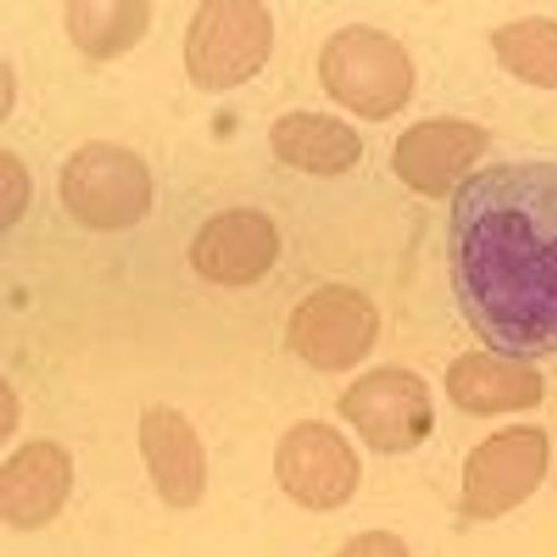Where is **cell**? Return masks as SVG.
Returning a JSON list of instances; mask_svg holds the SVG:
<instances>
[{"mask_svg": "<svg viewBox=\"0 0 557 557\" xmlns=\"http://www.w3.org/2000/svg\"><path fill=\"white\" fill-rule=\"evenodd\" d=\"M275 467L286 494L312 510L339 506L358 481L355 453L336 431L318 422L297 425L283 436Z\"/></svg>", "mask_w": 557, "mask_h": 557, "instance_id": "ba28073f", "label": "cell"}, {"mask_svg": "<svg viewBox=\"0 0 557 557\" xmlns=\"http://www.w3.org/2000/svg\"><path fill=\"white\" fill-rule=\"evenodd\" d=\"M278 235L270 218L253 208L226 209L208 219L190 248L194 271L226 287L251 285L271 270Z\"/></svg>", "mask_w": 557, "mask_h": 557, "instance_id": "9c48e42d", "label": "cell"}, {"mask_svg": "<svg viewBox=\"0 0 557 557\" xmlns=\"http://www.w3.org/2000/svg\"><path fill=\"white\" fill-rule=\"evenodd\" d=\"M342 411L368 444L383 451L411 449L432 425L424 383L401 370L362 377L343 399Z\"/></svg>", "mask_w": 557, "mask_h": 557, "instance_id": "8992f818", "label": "cell"}, {"mask_svg": "<svg viewBox=\"0 0 557 557\" xmlns=\"http://www.w3.org/2000/svg\"><path fill=\"white\" fill-rule=\"evenodd\" d=\"M59 193L69 215L94 231L137 225L153 201L146 162L132 149L108 141L78 148L64 163Z\"/></svg>", "mask_w": 557, "mask_h": 557, "instance_id": "7a4b0ae2", "label": "cell"}, {"mask_svg": "<svg viewBox=\"0 0 557 557\" xmlns=\"http://www.w3.org/2000/svg\"><path fill=\"white\" fill-rule=\"evenodd\" d=\"M270 138L283 162L317 174L346 171L361 152L360 139L351 128L317 113L286 114L273 124Z\"/></svg>", "mask_w": 557, "mask_h": 557, "instance_id": "4fadbf2b", "label": "cell"}, {"mask_svg": "<svg viewBox=\"0 0 557 557\" xmlns=\"http://www.w3.org/2000/svg\"><path fill=\"white\" fill-rule=\"evenodd\" d=\"M486 139V134L472 124H418L397 144L396 171L416 190L441 196L480 157Z\"/></svg>", "mask_w": 557, "mask_h": 557, "instance_id": "7c38bea8", "label": "cell"}, {"mask_svg": "<svg viewBox=\"0 0 557 557\" xmlns=\"http://www.w3.org/2000/svg\"><path fill=\"white\" fill-rule=\"evenodd\" d=\"M72 485L69 453L57 442L34 441L0 471V515L13 529H38L63 509Z\"/></svg>", "mask_w": 557, "mask_h": 557, "instance_id": "8fae6325", "label": "cell"}, {"mask_svg": "<svg viewBox=\"0 0 557 557\" xmlns=\"http://www.w3.org/2000/svg\"><path fill=\"white\" fill-rule=\"evenodd\" d=\"M272 42V17L265 4L251 0L203 2L184 38L188 76L206 91L240 86L267 63Z\"/></svg>", "mask_w": 557, "mask_h": 557, "instance_id": "3957f363", "label": "cell"}, {"mask_svg": "<svg viewBox=\"0 0 557 557\" xmlns=\"http://www.w3.org/2000/svg\"><path fill=\"white\" fill-rule=\"evenodd\" d=\"M502 61L517 76L544 87H557V24L530 18L495 34Z\"/></svg>", "mask_w": 557, "mask_h": 557, "instance_id": "2e32d148", "label": "cell"}, {"mask_svg": "<svg viewBox=\"0 0 557 557\" xmlns=\"http://www.w3.org/2000/svg\"><path fill=\"white\" fill-rule=\"evenodd\" d=\"M457 292L472 325L511 356L557 348V165L505 163L462 184L451 208Z\"/></svg>", "mask_w": 557, "mask_h": 557, "instance_id": "6da1fadb", "label": "cell"}, {"mask_svg": "<svg viewBox=\"0 0 557 557\" xmlns=\"http://www.w3.org/2000/svg\"><path fill=\"white\" fill-rule=\"evenodd\" d=\"M321 77L327 91L361 116L382 119L409 98L412 70L405 51L370 28H350L323 49Z\"/></svg>", "mask_w": 557, "mask_h": 557, "instance_id": "277c9868", "label": "cell"}, {"mask_svg": "<svg viewBox=\"0 0 557 557\" xmlns=\"http://www.w3.org/2000/svg\"><path fill=\"white\" fill-rule=\"evenodd\" d=\"M447 387L460 406L482 414L524 409L534 406L542 395L536 372L482 355L457 361L447 376Z\"/></svg>", "mask_w": 557, "mask_h": 557, "instance_id": "5bb4252c", "label": "cell"}, {"mask_svg": "<svg viewBox=\"0 0 557 557\" xmlns=\"http://www.w3.org/2000/svg\"><path fill=\"white\" fill-rule=\"evenodd\" d=\"M2 177L12 184L10 186L9 200L3 201V227L17 221L28 200V176L26 169L20 163L18 159L13 153L2 152Z\"/></svg>", "mask_w": 557, "mask_h": 557, "instance_id": "e0dca14e", "label": "cell"}, {"mask_svg": "<svg viewBox=\"0 0 557 557\" xmlns=\"http://www.w3.org/2000/svg\"><path fill=\"white\" fill-rule=\"evenodd\" d=\"M376 315L356 292L327 287L306 298L293 312L288 342L301 358L321 370H345L370 350Z\"/></svg>", "mask_w": 557, "mask_h": 557, "instance_id": "5b68a950", "label": "cell"}, {"mask_svg": "<svg viewBox=\"0 0 557 557\" xmlns=\"http://www.w3.org/2000/svg\"><path fill=\"white\" fill-rule=\"evenodd\" d=\"M139 447L159 496L174 509H190L207 486L202 442L181 411L165 405L149 407L139 420Z\"/></svg>", "mask_w": 557, "mask_h": 557, "instance_id": "30bf717a", "label": "cell"}, {"mask_svg": "<svg viewBox=\"0 0 557 557\" xmlns=\"http://www.w3.org/2000/svg\"><path fill=\"white\" fill-rule=\"evenodd\" d=\"M548 462L544 434L513 428L472 453L466 470L467 511L490 519L519 505L540 484Z\"/></svg>", "mask_w": 557, "mask_h": 557, "instance_id": "52a82bcc", "label": "cell"}, {"mask_svg": "<svg viewBox=\"0 0 557 557\" xmlns=\"http://www.w3.org/2000/svg\"><path fill=\"white\" fill-rule=\"evenodd\" d=\"M66 28L72 41L89 57H119L133 48L151 20L144 0H76L66 4Z\"/></svg>", "mask_w": 557, "mask_h": 557, "instance_id": "9a60e30c", "label": "cell"}]
</instances>
